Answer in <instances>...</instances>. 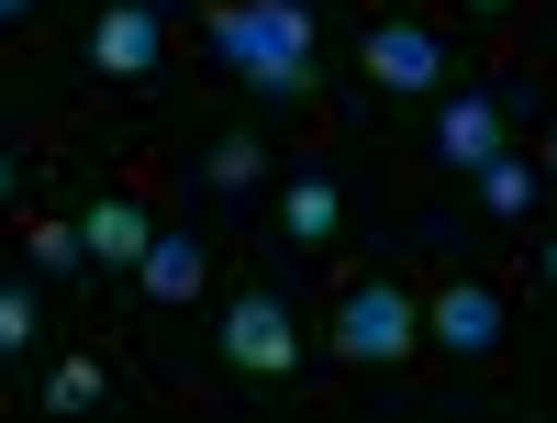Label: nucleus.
<instances>
[{
	"mask_svg": "<svg viewBox=\"0 0 557 423\" xmlns=\"http://www.w3.org/2000/svg\"><path fill=\"white\" fill-rule=\"evenodd\" d=\"M212 57L235 67L257 101H312V0H223Z\"/></svg>",
	"mask_w": 557,
	"mask_h": 423,
	"instance_id": "1",
	"label": "nucleus"
},
{
	"mask_svg": "<svg viewBox=\"0 0 557 423\" xmlns=\"http://www.w3.org/2000/svg\"><path fill=\"white\" fill-rule=\"evenodd\" d=\"M412 346H424V312H412L401 278H357V290L335 301V357H346V368H391V357H412Z\"/></svg>",
	"mask_w": 557,
	"mask_h": 423,
	"instance_id": "2",
	"label": "nucleus"
},
{
	"mask_svg": "<svg viewBox=\"0 0 557 423\" xmlns=\"http://www.w3.org/2000/svg\"><path fill=\"white\" fill-rule=\"evenodd\" d=\"M223 368H235V380H290L301 368V323H290L278 290H235L223 301Z\"/></svg>",
	"mask_w": 557,
	"mask_h": 423,
	"instance_id": "3",
	"label": "nucleus"
},
{
	"mask_svg": "<svg viewBox=\"0 0 557 423\" xmlns=\"http://www.w3.org/2000/svg\"><path fill=\"white\" fill-rule=\"evenodd\" d=\"M78 57L101 67V78H157L168 67V12L157 0H101V12H89V34H78Z\"/></svg>",
	"mask_w": 557,
	"mask_h": 423,
	"instance_id": "4",
	"label": "nucleus"
},
{
	"mask_svg": "<svg viewBox=\"0 0 557 423\" xmlns=\"http://www.w3.org/2000/svg\"><path fill=\"white\" fill-rule=\"evenodd\" d=\"M357 67H368V89H391V101H424V89H446V34L391 12V23L357 34Z\"/></svg>",
	"mask_w": 557,
	"mask_h": 423,
	"instance_id": "5",
	"label": "nucleus"
},
{
	"mask_svg": "<svg viewBox=\"0 0 557 423\" xmlns=\"http://www.w3.org/2000/svg\"><path fill=\"white\" fill-rule=\"evenodd\" d=\"M435 157L457 178H480L502 157V89H446V101H435Z\"/></svg>",
	"mask_w": 557,
	"mask_h": 423,
	"instance_id": "6",
	"label": "nucleus"
},
{
	"mask_svg": "<svg viewBox=\"0 0 557 423\" xmlns=\"http://www.w3.org/2000/svg\"><path fill=\"white\" fill-rule=\"evenodd\" d=\"M424 335L446 357H491L502 346V290H491V278H446V290L424 301Z\"/></svg>",
	"mask_w": 557,
	"mask_h": 423,
	"instance_id": "7",
	"label": "nucleus"
},
{
	"mask_svg": "<svg viewBox=\"0 0 557 423\" xmlns=\"http://www.w3.org/2000/svg\"><path fill=\"white\" fill-rule=\"evenodd\" d=\"M134 290H146V301H201L212 290V246H201V234H146V257H134Z\"/></svg>",
	"mask_w": 557,
	"mask_h": 423,
	"instance_id": "8",
	"label": "nucleus"
},
{
	"mask_svg": "<svg viewBox=\"0 0 557 423\" xmlns=\"http://www.w3.org/2000/svg\"><path fill=\"white\" fill-rule=\"evenodd\" d=\"M146 234H157V223H146V201H123V190H101V201L78 212V246L101 257V268H134V257H146Z\"/></svg>",
	"mask_w": 557,
	"mask_h": 423,
	"instance_id": "9",
	"label": "nucleus"
},
{
	"mask_svg": "<svg viewBox=\"0 0 557 423\" xmlns=\"http://www.w3.org/2000/svg\"><path fill=\"white\" fill-rule=\"evenodd\" d=\"M335 223H346V190L323 167H301L290 190H278V234H290V246H335Z\"/></svg>",
	"mask_w": 557,
	"mask_h": 423,
	"instance_id": "10",
	"label": "nucleus"
},
{
	"mask_svg": "<svg viewBox=\"0 0 557 423\" xmlns=\"http://www.w3.org/2000/svg\"><path fill=\"white\" fill-rule=\"evenodd\" d=\"M201 178H212L223 201H257V190H268V146H257V134H212V157H201Z\"/></svg>",
	"mask_w": 557,
	"mask_h": 423,
	"instance_id": "11",
	"label": "nucleus"
},
{
	"mask_svg": "<svg viewBox=\"0 0 557 423\" xmlns=\"http://www.w3.org/2000/svg\"><path fill=\"white\" fill-rule=\"evenodd\" d=\"M480 212H491V223H524V212H535V157H491V167H480Z\"/></svg>",
	"mask_w": 557,
	"mask_h": 423,
	"instance_id": "12",
	"label": "nucleus"
},
{
	"mask_svg": "<svg viewBox=\"0 0 557 423\" xmlns=\"http://www.w3.org/2000/svg\"><path fill=\"white\" fill-rule=\"evenodd\" d=\"M45 346V301H34V278H0V368L34 357Z\"/></svg>",
	"mask_w": 557,
	"mask_h": 423,
	"instance_id": "13",
	"label": "nucleus"
},
{
	"mask_svg": "<svg viewBox=\"0 0 557 423\" xmlns=\"http://www.w3.org/2000/svg\"><path fill=\"white\" fill-rule=\"evenodd\" d=\"M89 401H112L101 357H57V368H45V412H89Z\"/></svg>",
	"mask_w": 557,
	"mask_h": 423,
	"instance_id": "14",
	"label": "nucleus"
},
{
	"mask_svg": "<svg viewBox=\"0 0 557 423\" xmlns=\"http://www.w3.org/2000/svg\"><path fill=\"white\" fill-rule=\"evenodd\" d=\"M78 257H89V246H78V223H34V268H45V278L78 268Z\"/></svg>",
	"mask_w": 557,
	"mask_h": 423,
	"instance_id": "15",
	"label": "nucleus"
},
{
	"mask_svg": "<svg viewBox=\"0 0 557 423\" xmlns=\"http://www.w3.org/2000/svg\"><path fill=\"white\" fill-rule=\"evenodd\" d=\"M12 178H23V157H12V146H0V212H12Z\"/></svg>",
	"mask_w": 557,
	"mask_h": 423,
	"instance_id": "16",
	"label": "nucleus"
},
{
	"mask_svg": "<svg viewBox=\"0 0 557 423\" xmlns=\"http://www.w3.org/2000/svg\"><path fill=\"white\" fill-rule=\"evenodd\" d=\"M45 12V0H0V34H12V23H34Z\"/></svg>",
	"mask_w": 557,
	"mask_h": 423,
	"instance_id": "17",
	"label": "nucleus"
},
{
	"mask_svg": "<svg viewBox=\"0 0 557 423\" xmlns=\"http://www.w3.org/2000/svg\"><path fill=\"white\" fill-rule=\"evenodd\" d=\"M535 278H546V290H557V234H546V246H535Z\"/></svg>",
	"mask_w": 557,
	"mask_h": 423,
	"instance_id": "18",
	"label": "nucleus"
},
{
	"mask_svg": "<svg viewBox=\"0 0 557 423\" xmlns=\"http://www.w3.org/2000/svg\"><path fill=\"white\" fill-rule=\"evenodd\" d=\"M546 178H557V123H546Z\"/></svg>",
	"mask_w": 557,
	"mask_h": 423,
	"instance_id": "19",
	"label": "nucleus"
},
{
	"mask_svg": "<svg viewBox=\"0 0 557 423\" xmlns=\"http://www.w3.org/2000/svg\"><path fill=\"white\" fill-rule=\"evenodd\" d=\"M469 12H513V0H469Z\"/></svg>",
	"mask_w": 557,
	"mask_h": 423,
	"instance_id": "20",
	"label": "nucleus"
},
{
	"mask_svg": "<svg viewBox=\"0 0 557 423\" xmlns=\"http://www.w3.org/2000/svg\"><path fill=\"white\" fill-rule=\"evenodd\" d=\"M157 12H178V0H157Z\"/></svg>",
	"mask_w": 557,
	"mask_h": 423,
	"instance_id": "21",
	"label": "nucleus"
}]
</instances>
